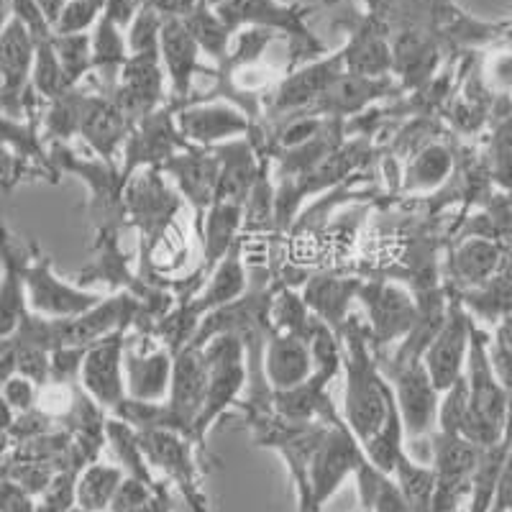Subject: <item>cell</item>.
I'll use <instances>...</instances> for the list:
<instances>
[{
  "label": "cell",
  "mask_w": 512,
  "mask_h": 512,
  "mask_svg": "<svg viewBox=\"0 0 512 512\" xmlns=\"http://www.w3.org/2000/svg\"><path fill=\"white\" fill-rule=\"evenodd\" d=\"M344 372V423L349 425L356 441L364 446L390 415L395 390L372 361L361 331H351L346 336Z\"/></svg>",
  "instance_id": "obj_1"
},
{
  "label": "cell",
  "mask_w": 512,
  "mask_h": 512,
  "mask_svg": "<svg viewBox=\"0 0 512 512\" xmlns=\"http://www.w3.org/2000/svg\"><path fill=\"white\" fill-rule=\"evenodd\" d=\"M466 384H469V413H466L464 436L482 448L497 446L502 443L512 397L505 384L497 379L489 359L487 338L477 328L472 333V349L466 361Z\"/></svg>",
  "instance_id": "obj_2"
},
{
  "label": "cell",
  "mask_w": 512,
  "mask_h": 512,
  "mask_svg": "<svg viewBox=\"0 0 512 512\" xmlns=\"http://www.w3.org/2000/svg\"><path fill=\"white\" fill-rule=\"evenodd\" d=\"M387 29L397 31H425V34L454 36L461 41H484L495 36L500 26L479 24L454 6V0H364Z\"/></svg>",
  "instance_id": "obj_3"
},
{
  "label": "cell",
  "mask_w": 512,
  "mask_h": 512,
  "mask_svg": "<svg viewBox=\"0 0 512 512\" xmlns=\"http://www.w3.org/2000/svg\"><path fill=\"white\" fill-rule=\"evenodd\" d=\"M231 31L264 29L272 34H285L292 49V62L308 54H323V44L310 34L305 18L310 8L303 3H280V0H223L216 6Z\"/></svg>",
  "instance_id": "obj_4"
},
{
  "label": "cell",
  "mask_w": 512,
  "mask_h": 512,
  "mask_svg": "<svg viewBox=\"0 0 512 512\" xmlns=\"http://www.w3.org/2000/svg\"><path fill=\"white\" fill-rule=\"evenodd\" d=\"M205 354V405L200 413L198 425H195V436L192 441L200 443L210 425L216 423L228 408H231L236 397L241 395L246 382L244 369V344L236 333H218L203 346Z\"/></svg>",
  "instance_id": "obj_5"
},
{
  "label": "cell",
  "mask_w": 512,
  "mask_h": 512,
  "mask_svg": "<svg viewBox=\"0 0 512 512\" xmlns=\"http://www.w3.org/2000/svg\"><path fill=\"white\" fill-rule=\"evenodd\" d=\"M361 459H364V446L356 441L349 425L344 420L328 425V431L323 433L310 459L308 500L297 512L323 510V505L344 487L346 479L356 477Z\"/></svg>",
  "instance_id": "obj_6"
},
{
  "label": "cell",
  "mask_w": 512,
  "mask_h": 512,
  "mask_svg": "<svg viewBox=\"0 0 512 512\" xmlns=\"http://www.w3.org/2000/svg\"><path fill=\"white\" fill-rule=\"evenodd\" d=\"M482 446L466 436L436 433L431 441V466L436 472V505L433 512H456L469 502Z\"/></svg>",
  "instance_id": "obj_7"
},
{
  "label": "cell",
  "mask_w": 512,
  "mask_h": 512,
  "mask_svg": "<svg viewBox=\"0 0 512 512\" xmlns=\"http://www.w3.org/2000/svg\"><path fill=\"white\" fill-rule=\"evenodd\" d=\"M205 354L203 346L187 344L175 351V374H172V387H169L164 405L162 428L177 431L182 436H195L200 413L205 405Z\"/></svg>",
  "instance_id": "obj_8"
},
{
  "label": "cell",
  "mask_w": 512,
  "mask_h": 512,
  "mask_svg": "<svg viewBox=\"0 0 512 512\" xmlns=\"http://www.w3.org/2000/svg\"><path fill=\"white\" fill-rule=\"evenodd\" d=\"M26 295H29V308L34 315L52 320H70L77 315L88 313L90 308L103 300L98 292H88L82 287L64 282L52 269V262L44 256H36L34 262H26Z\"/></svg>",
  "instance_id": "obj_9"
},
{
  "label": "cell",
  "mask_w": 512,
  "mask_h": 512,
  "mask_svg": "<svg viewBox=\"0 0 512 512\" xmlns=\"http://www.w3.org/2000/svg\"><path fill=\"white\" fill-rule=\"evenodd\" d=\"M80 384L98 408L111 410V413L126 400V338L123 333H113L98 344L88 346L82 359Z\"/></svg>",
  "instance_id": "obj_10"
},
{
  "label": "cell",
  "mask_w": 512,
  "mask_h": 512,
  "mask_svg": "<svg viewBox=\"0 0 512 512\" xmlns=\"http://www.w3.org/2000/svg\"><path fill=\"white\" fill-rule=\"evenodd\" d=\"M472 333V318L459 305H451L441 328H438L436 336H433V341L423 354L425 369H428V374H431V379L441 392L451 390L466 374V361H469V349H472Z\"/></svg>",
  "instance_id": "obj_11"
},
{
  "label": "cell",
  "mask_w": 512,
  "mask_h": 512,
  "mask_svg": "<svg viewBox=\"0 0 512 512\" xmlns=\"http://www.w3.org/2000/svg\"><path fill=\"white\" fill-rule=\"evenodd\" d=\"M359 300L367 308L369 331L379 344H392V341L408 338L423 318L413 295L392 282L361 285Z\"/></svg>",
  "instance_id": "obj_12"
},
{
  "label": "cell",
  "mask_w": 512,
  "mask_h": 512,
  "mask_svg": "<svg viewBox=\"0 0 512 512\" xmlns=\"http://www.w3.org/2000/svg\"><path fill=\"white\" fill-rule=\"evenodd\" d=\"M395 397L400 408L402 425L408 438H420L431 433L438 423V408H441V390L425 369L423 359L402 361L397 364L395 374Z\"/></svg>",
  "instance_id": "obj_13"
},
{
  "label": "cell",
  "mask_w": 512,
  "mask_h": 512,
  "mask_svg": "<svg viewBox=\"0 0 512 512\" xmlns=\"http://www.w3.org/2000/svg\"><path fill=\"white\" fill-rule=\"evenodd\" d=\"M164 67L159 52L149 54H131L123 67L118 85L111 98L116 100L118 108L126 113L131 123H139L157 113V105L162 103L164 95Z\"/></svg>",
  "instance_id": "obj_14"
},
{
  "label": "cell",
  "mask_w": 512,
  "mask_h": 512,
  "mask_svg": "<svg viewBox=\"0 0 512 512\" xmlns=\"http://www.w3.org/2000/svg\"><path fill=\"white\" fill-rule=\"evenodd\" d=\"M159 169H162L164 175L175 177L185 200L198 213V228H203L205 216H208V210L216 203L218 185H221L218 154L187 146V149L177 152L175 157H169Z\"/></svg>",
  "instance_id": "obj_15"
},
{
  "label": "cell",
  "mask_w": 512,
  "mask_h": 512,
  "mask_svg": "<svg viewBox=\"0 0 512 512\" xmlns=\"http://www.w3.org/2000/svg\"><path fill=\"white\" fill-rule=\"evenodd\" d=\"M141 443H144L149 464L162 469L172 482L180 484L192 512H208L205 510V497L200 495L198 469L192 461L187 436L169 431V428H152V431H141Z\"/></svg>",
  "instance_id": "obj_16"
},
{
  "label": "cell",
  "mask_w": 512,
  "mask_h": 512,
  "mask_svg": "<svg viewBox=\"0 0 512 512\" xmlns=\"http://www.w3.org/2000/svg\"><path fill=\"white\" fill-rule=\"evenodd\" d=\"M36 64V39L29 31V26L18 16L6 21V29L0 36V85H3V108L6 116L13 113V105L21 108L29 82L34 80Z\"/></svg>",
  "instance_id": "obj_17"
},
{
  "label": "cell",
  "mask_w": 512,
  "mask_h": 512,
  "mask_svg": "<svg viewBox=\"0 0 512 512\" xmlns=\"http://www.w3.org/2000/svg\"><path fill=\"white\" fill-rule=\"evenodd\" d=\"M159 172H162L159 167L146 169L126 187V208L149 239V249L162 239L177 210V198L167 190Z\"/></svg>",
  "instance_id": "obj_18"
},
{
  "label": "cell",
  "mask_w": 512,
  "mask_h": 512,
  "mask_svg": "<svg viewBox=\"0 0 512 512\" xmlns=\"http://www.w3.org/2000/svg\"><path fill=\"white\" fill-rule=\"evenodd\" d=\"M177 131L195 146H221L249 134V121L239 108L228 103H208L182 108L175 118Z\"/></svg>",
  "instance_id": "obj_19"
},
{
  "label": "cell",
  "mask_w": 512,
  "mask_h": 512,
  "mask_svg": "<svg viewBox=\"0 0 512 512\" xmlns=\"http://www.w3.org/2000/svg\"><path fill=\"white\" fill-rule=\"evenodd\" d=\"M200 49L198 39L192 36L190 26L185 24L182 16L164 18L162 26V44H159V57H162V67L172 85V95L177 100H185L190 95L192 80L203 70L200 64Z\"/></svg>",
  "instance_id": "obj_20"
},
{
  "label": "cell",
  "mask_w": 512,
  "mask_h": 512,
  "mask_svg": "<svg viewBox=\"0 0 512 512\" xmlns=\"http://www.w3.org/2000/svg\"><path fill=\"white\" fill-rule=\"evenodd\" d=\"M264 374L274 392H290L315 377L310 341L295 333H274L264 354Z\"/></svg>",
  "instance_id": "obj_21"
},
{
  "label": "cell",
  "mask_w": 512,
  "mask_h": 512,
  "mask_svg": "<svg viewBox=\"0 0 512 512\" xmlns=\"http://www.w3.org/2000/svg\"><path fill=\"white\" fill-rule=\"evenodd\" d=\"M344 72L346 64L341 52L331 54V57H318L308 67H303V70L295 72V75H290L282 82L277 93H274L272 108L277 113H287L308 108V105H318V100L328 93V88Z\"/></svg>",
  "instance_id": "obj_22"
},
{
  "label": "cell",
  "mask_w": 512,
  "mask_h": 512,
  "mask_svg": "<svg viewBox=\"0 0 512 512\" xmlns=\"http://www.w3.org/2000/svg\"><path fill=\"white\" fill-rule=\"evenodd\" d=\"M128 126H131V121L118 108L116 100L100 98V95H82V113L77 134L88 141V146L95 154L111 162L118 154V149L126 146L128 136H131L128 134Z\"/></svg>",
  "instance_id": "obj_23"
},
{
  "label": "cell",
  "mask_w": 512,
  "mask_h": 512,
  "mask_svg": "<svg viewBox=\"0 0 512 512\" xmlns=\"http://www.w3.org/2000/svg\"><path fill=\"white\" fill-rule=\"evenodd\" d=\"M185 149L187 141L177 131V123L169 121L164 111L152 113L149 118L139 121V128L128 136L126 141V177L144 164H157L162 167L169 157H175L177 149Z\"/></svg>",
  "instance_id": "obj_24"
},
{
  "label": "cell",
  "mask_w": 512,
  "mask_h": 512,
  "mask_svg": "<svg viewBox=\"0 0 512 512\" xmlns=\"http://www.w3.org/2000/svg\"><path fill=\"white\" fill-rule=\"evenodd\" d=\"M387 26L377 18H359V24L351 29L349 44L341 49L346 72L364 77H384L392 72V44L387 39Z\"/></svg>",
  "instance_id": "obj_25"
},
{
  "label": "cell",
  "mask_w": 512,
  "mask_h": 512,
  "mask_svg": "<svg viewBox=\"0 0 512 512\" xmlns=\"http://www.w3.org/2000/svg\"><path fill=\"white\" fill-rule=\"evenodd\" d=\"M175 374V354L172 349H159L152 354L126 351V392L128 400L164 402L172 387Z\"/></svg>",
  "instance_id": "obj_26"
},
{
  "label": "cell",
  "mask_w": 512,
  "mask_h": 512,
  "mask_svg": "<svg viewBox=\"0 0 512 512\" xmlns=\"http://www.w3.org/2000/svg\"><path fill=\"white\" fill-rule=\"evenodd\" d=\"M436 36L425 31H400L392 41V70L405 85H420L433 75L438 64Z\"/></svg>",
  "instance_id": "obj_27"
},
{
  "label": "cell",
  "mask_w": 512,
  "mask_h": 512,
  "mask_svg": "<svg viewBox=\"0 0 512 512\" xmlns=\"http://www.w3.org/2000/svg\"><path fill=\"white\" fill-rule=\"evenodd\" d=\"M361 285L354 280H338V277H313L305 285L303 297L310 313L323 320L328 328L338 331L346 323V313L354 297H359Z\"/></svg>",
  "instance_id": "obj_28"
},
{
  "label": "cell",
  "mask_w": 512,
  "mask_h": 512,
  "mask_svg": "<svg viewBox=\"0 0 512 512\" xmlns=\"http://www.w3.org/2000/svg\"><path fill=\"white\" fill-rule=\"evenodd\" d=\"M244 208L246 205L216 200L213 208L208 210L203 228H200V233H203L205 269H216V264L233 249L236 233H239L241 223H244Z\"/></svg>",
  "instance_id": "obj_29"
},
{
  "label": "cell",
  "mask_w": 512,
  "mask_h": 512,
  "mask_svg": "<svg viewBox=\"0 0 512 512\" xmlns=\"http://www.w3.org/2000/svg\"><path fill=\"white\" fill-rule=\"evenodd\" d=\"M390 80L384 77H364V75H351L344 72L333 82L328 93L318 100V111H331V113H351L364 108L372 100L382 98L390 93Z\"/></svg>",
  "instance_id": "obj_30"
},
{
  "label": "cell",
  "mask_w": 512,
  "mask_h": 512,
  "mask_svg": "<svg viewBox=\"0 0 512 512\" xmlns=\"http://www.w3.org/2000/svg\"><path fill=\"white\" fill-rule=\"evenodd\" d=\"M246 290V272L244 264H241L239 249L233 246L221 262L216 264V269H210V282L208 290L198 297L195 303V313H216V310L226 308L233 300H239Z\"/></svg>",
  "instance_id": "obj_31"
},
{
  "label": "cell",
  "mask_w": 512,
  "mask_h": 512,
  "mask_svg": "<svg viewBox=\"0 0 512 512\" xmlns=\"http://www.w3.org/2000/svg\"><path fill=\"white\" fill-rule=\"evenodd\" d=\"M123 482H126V472L121 466L90 461L77 474V507L85 512H108Z\"/></svg>",
  "instance_id": "obj_32"
},
{
  "label": "cell",
  "mask_w": 512,
  "mask_h": 512,
  "mask_svg": "<svg viewBox=\"0 0 512 512\" xmlns=\"http://www.w3.org/2000/svg\"><path fill=\"white\" fill-rule=\"evenodd\" d=\"M128 57H131V49H128V39H123L121 26L103 16L93 29V72H98L111 95L116 90L118 77H121Z\"/></svg>",
  "instance_id": "obj_33"
},
{
  "label": "cell",
  "mask_w": 512,
  "mask_h": 512,
  "mask_svg": "<svg viewBox=\"0 0 512 512\" xmlns=\"http://www.w3.org/2000/svg\"><path fill=\"white\" fill-rule=\"evenodd\" d=\"M105 438L111 441L113 454L121 461V469L126 472V477L139 479V482L149 484L152 489L164 487V484H157V479L152 477V464L146 459L139 428H134V425L121 418H113L105 423Z\"/></svg>",
  "instance_id": "obj_34"
},
{
  "label": "cell",
  "mask_w": 512,
  "mask_h": 512,
  "mask_svg": "<svg viewBox=\"0 0 512 512\" xmlns=\"http://www.w3.org/2000/svg\"><path fill=\"white\" fill-rule=\"evenodd\" d=\"M185 24L190 26L192 36L198 39L200 49H203L208 57H213L216 62L226 64L228 59V44H231V34L228 24L218 16L216 6H210L208 0H198L190 11L185 13Z\"/></svg>",
  "instance_id": "obj_35"
},
{
  "label": "cell",
  "mask_w": 512,
  "mask_h": 512,
  "mask_svg": "<svg viewBox=\"0 0 512 512\" xmlns=\"http://www.w3.org/2000/svg\"><path fill=\"white\" fill-rule=\"evenodd\" d=\"M405 438H408V433H405V425H402V415L395 397L390 415H387L382 428L364 443V454H367V459L377 466L379 472L395 474L397 461L408 454L405 451Z\"/></svg>",
  "instance_id": "obj_36"
},
{
  "label": "cell",
  "mask_w": 512,
  "mask_h": 512,
  "mask_svg": "<svg viewBox=\"0 0 512 512\" xmlns=\"http://www.w3.org/2000/svg\"><path fill=\"white\" fill-rule=\"evenodd\" d=\"M392 477L397 479L402 495L410 502L413 512H433V505H436V472H433L431 464H423V461L405 454L397 461Z\"/></svg>",
  "instance_id": "obj_37"
},
{
  "label": "cell",
  "mask_w": 512,
  "mask_h": 512,
  "mask_svg": "<svg viewBox=\"0 0 512 512\" xmlns=\"http://www.w3.org/2000/svg\"><path fill=\"white\" fill-rule=\"evenodd\" d=\"M497 264H500V249L482 239L466 241L454 254L456 280L466 282V285H482V282H487L495 274Z\"/></svg>",
  "instance_id": "obj_38"
},
{
  "label": "cell",
  "mask_w": 512,
  "mask_h": 512,
  "mask_svg": "<svg viewBox=\"0 0 512 512\" xmlns=\"http://www.w3.org/2000/svg\"><path fill=\"white\" fill-rule=\"evenodd\" d=\"M54 49L62 62L67 88L75 90L77 82L93 72V34H54Z\"/></svg>",
  "instance_id": "obj_39"
},
{
  "label": "cell",
  "mask_w": 512,
  "mask_h": 512,
  "mask_svg": "<svg viewBox=\"0 0 512 512\" xmlns=\"http://www.w3.org/2000/svg\"><path fill=\"white\" fill-rule=\"evenodd\" d=\"M34 88L41 98L57 100L64 93H70L67 80H64L62 62L54 49V36L36 41V64H34Z\"/></svg>",
  "instance_id": "obj_40"
},
{
  "label": "cell",
  "mask_w": 512,
  "mask_h": 512,
  "mask_svg": "<svg viewBox=\"0 0 512 512\" xmlns=\"http://www.w3.org/2000/svg\"><path fill=\"white\" fill-rule=\"evenodd\" d=\"M451 172V154L443 146H428L405 169L408 190H433Z\"/></svg>",
  "instance_id": "obj_41"
},
{
  "label": "cell",
  "mask_w": 512,
  "mask_h": 512,
  "mask_svg": "<svg viewBox=\"0 0 512 512\" xmlns=\"http://www.w3.org/2000/svg\"><path fill=\"white\" fill-rule=\"evenodd\" d=\"M274 323L282 333H295V336H303L305 341L310 338L315 326V315H310L308 303H305L303 295H295V292H282L277 297V303L272 308Z\"/></svg>",
  "instance_id": "obj_42"
},
{
  "label": "cell",
  "mask_w": 512,
  "mask_h": 512,
  "mask_svg": "<svg viewBox=\"0 0 512 512\" xmlns=\"http://www.w3.org/2000/svg\"><path fill=\"white\" fill-rule=\"evenodd\" d=\"M162 26L164 16L152 6H141V11L136 13V18L128 26V49L131 54H149L159 52V44H162Z\"/></svg>",
  "instance_id": "obj_43"
},
{
  "label": "cell",
  "mask_w": 512,
  "mask_h": 512,
  "mask_svg": "<svg viewBox=\"0 0 512 512\" xmlns=\"http://www.w3.org/2000/svg\"><path fill=\"white\" fill-rule=\"evenodd\" d=\"M466 413H469V384L466 374L451 390L441 392V408H438V433L464 436Z\"/></svg>",
  "instance_id": "obj_44"
},
{
  "label": "cell",
  "mask_w": 512,
  "mask_h": 512,
  "mask_svg": "<svg viewBox=\"0 0 512 512\" xmlns=\"http://www.w3.org/2000/svg\"><path fill=\"white\" fill-rule=\"evenodd\" d=\"M105 0H70L59 16L54 34H88L103 18Z\"/></svg>",
  "instance_id": "obj_45"
},
{
  "label": "cell",
  "mask_w": 512,
  "mask_h": 512,
  "mask_svg": "<svg viewBox=\"0 0 512 512\" xmlns=\"http://www.w3.org/2000/svg\"><path fill=\"white\" fill-rule=\"evenodd\" d=\"M162 489H152L149 484L139 482V479L126 477V482L121 484L116 500H113L108 512H149Z\"/></svg>",
  "instance_id": "obj_46"
},
{
  "label": "cell",
  "mask_w": 512,
  "mask_h": 512,
  "mask_svg": "<svg viewBox=\"0 0 512 512\" xmlns=\"http://www.w3.org/2000/svg\"><path fill=\"white\" fill-rule=\"evenodd\" d=\"M3 402H6L8 415L29 413L36 402L34 379L24 377V374H13V377L3 379Z\"/></svg>",
  "instance_id": "obj_47"
},
{
  "label": "cell",
  "mask_w": 512,
  "mask_h": 512,
  "mask_svg": "<svg viewBox=\"0 0 512 512\" xmlns=\"http://www.w3.org/2000/svg\"><path fill=\"white\" fill-rule=\"evenodd\" d=\"M492 162H495L497 180L505 187H512V118L497 131L492 146Z\"/></svg>",
  "instance_id": "obj_48"
},
{
  "label": "cell",
  "mask_w": 512,
  "mask_h": 512,
  "mask_svg": "<svg viewBox=\"0 0 512 512\" xmlns=\"http://www.w3.org/2000/svg\"><path fill=\"white\" fill-rule=\"evenodd\" d=\"M141 6H144V0H105L103 16L111 18L113 24H118L123 29V26H131V21L141 11Z\"/></svg>",
  "instance_id": "obj_49"
},
{
  "label": "cell",
  "mask_w": 512,
  "mask_h": 512,
  "mask_svg": "<svg viewBox=\"0 0 512 512\" xmlns=\"http://www.w3.org/2000/svg\"><path fill=\"white\" fill-rule=\"evenodd\" d=\"M487 75L495 88H512V52L495 54L489 59Z\"/></svg>",
  "instance_id": "obj_50"
},
{
  "label": "cell",
  "mask_w": 512,
  "mask_h": 512,
  "mask_svg": "<svg viewBox=\"0 0 512 512\" xmlns=\"http://www.w3.org/2000/svg\"><path fill=\"white\" fill-rule=\"evenodd\" d=\"M492 512H512V454L507 456L505 466H502L495 502H492Z\"/></svg>",
  "instance_id": "obj_51"
},
{
  "label": "cell",
  "mask_w": 512,
  "mask_h": 512,
  "mask_svg": "<svg viewBox=\"0 0 512 512\" xmlns=\"http://www.w3.org/2000/svg\"><path fill=\"white\" fill-rule=\"evenodd\" d=\"M3 512H36V505L31 502V495L26 489L6 482V487H3Z\"/></svg>",
  "instance_id": "obj_52"
},
{
  "label": "cell",
  "mask_w": 512,
  "mask_h": 512,
  "mask_svg": "<svg viewBox=\"0 0 512 512\" xmlns=\"http://www.w3.org/2000/svg\"><path fill=\"white\" fill-rule=\"evenodd\" d=\"M36 3H39L41 13L47 16V21L52 24V29H54V26H57V21H59V16H62L64 6H67L70 0H36Z\"/></svg>",
  "instance_id": "obj_53"
},
{
  "label": "cell",
  "mask_w": 512,
  "mask_h": 512,
  "mask_svg": "<svg viewBox=\"0 0 512 512\" xmlns=\"http://www.w3.org/2000/svg\"><path fill=\"white\" fill-rule=\"evenodd\" d=\"M149 512H172V497H169L167 487L162 489L157 495V500H154V507Z\"/></svg>",
  "instance_id": "obj_54"
},
{
  "label": "cell",
  "mask_w": 512,
  "mask_h": 512,
  "mask_svg": "<svg viewBox=\"0 0 512 512\" xmlns=\"http://www.w3.org/2000/svg\"><path fill=\"white\" fill-rule=\"evenodd\" d=\"M502 443H505V448L512 454V405H510V413H507V423H505V433H502Z\"/></svg>",
  "instance_id": "obj_55"
},
{
  "label": "cell",
  "mask_w": 512,
  "mask_h": 512,
  "mask_svg": "<svg viewBox=\"0 0 512 512\" xmlns=\"http://www.w3.org/2000/svg\"><path fill=\"white\" fill-rule=\"evenodd\" d=\"M208 3H210V6H221L223 0H208Z\"/></svg>",
  "instance_id": "obj_56"
},
{
  "label": "cell",
  "mask_w": 512,
  "mask_h": 512,
  "mask_svg": "<svg viewBox=\"0 0 512 512\" xmlns=\"http://www.w3.org/2000/svg\"><path fill=\"white\" fill-rule=\"evenodd\" d=\"M70 512H85V510H80V507H72V510Z\"/></svg>",
  "instance_id": "obj_57"
},
{
  "label": "cell",
  "mask_w": 512,
  "mask_h": 512,
  "mask_svg": "<svg viewBox=\"0 0 512 512\" xmlns=\"http://www.w3.org/2000/svg\"><path fill=\"white\" fill-rule=\"evenodd\" d=\"M359 512H367V510H359Z\"/></svg>",
  "instance_id": "obj_58"
}]
</instances>
